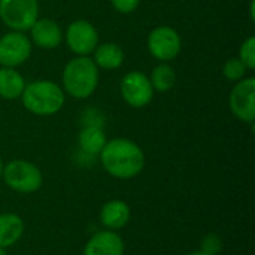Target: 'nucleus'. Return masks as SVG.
<instances>
[{
    "label": "nucleus",
    "mask_w": 255,
    "mask_h": 255,
    "mask_svg": "<svg viewBox=\"0 0 255 255\" xmlns=\"http://www.w3.org/2000/svg\"><path fill=\"white\" fill-rule=\"evenodd\" d=\"M37 18V0H0V19L9 30L27 31Z\"/></svg>",
    "instance_id": "39448f33"
},
{
    "label": "nucleus",
    "mask_w": 255,
    "mask_h": 255,
    "mask_svg": "<svg viewBox=\"0 0 255 255\" xmlns=\"http://www.w3.org/2000/svg\"><path fill=\"white\" fill-rule=\"evenodd\" d=\"M0 255H7V253H6V250H4V248H0Z\"/></svg>",
    "instance_id": "a878e982"
},
{
    "label": "nucleus",
    "mask_w": 255,
    "mask_h": 255,
    "mask_svg": "<svg viewBox=\"0 0 255 255\" xmlns=\"http://www.w3.org/2000/svg\"><path fill=\"white\" fill-rule=\"evenodd\" d=\"M148 78L151 81L154 91H160V93H166L172 90L176 84V72L169 63L157 64Z\"/></svg>",
    "instance_id": "a211bd4d"
},
{
    "label": "nucleus",
    "mask_w": 255,
    "mask_h": 255,
    "mask_svg": "<svg viewBox=\"0 0 255 255\" xmlns=\"http://www.w3.org/2000/svg\"><path fill=\"white\" fill-rule=\"evenodd\" d=\"M140 0H111L112 7L120 13H131L137 9Z\"/></svg>",
    "instance_id": "4be33fe9"
},
{
    "label": "nucleus",
    "mask_w": 255,
    "mask_h": 255,
    "mask_svg": "<svg viewBox=\"0 0 255 255\" xmlns=\"http://www.w3.org/2000/svg\"><path fill=\"white\" fill-rule=\"evenodd\" d=\"M63 90L67 96L76 100H85L94 94L99 85V67L90 57L69 60L61 75Z\"/></svg>",
    "instance_id": "7ed1b4c3"
},
{
    "label": "nucleus",
    "mask_w": 255,
    "mask_h": 255,
    "mask_svg": "<svg viewBox=\"0 0 255 255\" xmlns=\"http://www.w3.org/2000/svg\"><path fill=\"white\" fill-rule=\"evenodd\" d=\"M148 51L160 63L175 60L182 51V39L179 33L169 25H158L148 34Z\"/></svg>",
    "instance_id": "423d86ee"
},
{
    "label": "nucleus",
    "mask_w": 255,
    "mask_h": 255,
    "mask_svg": "<svg viewBox=\"0 0 255 255\" xmlns=\"http://www.w3.org/2000/svg\"><path fill=\"white\" fill-rule=\"evenodd\" d=\"M3 160H1V157H0V179H1V172H3Z\"/></svg>",
    "instance_id": "393cba45"
},
{
    "label": "nucleus",
    "mask_w": 255,
    "mask_h": 255,
    "mask_svg": "<svg viewBox=\"0 0 255 255\" xmlns=\"http://www.w3.org/2000/svg\"><path fill=\"white\" fill-rule=\"evenodd\" d=\"M21 102L27 112L37 117H51L64 108L66 93L54 81L36 79L25 84Z\"/></svg>",
    "instance_id": "f03ea898"
},
{
    "label": "nucleus",
    "mask_w": 255,
    "mask_h": 255,
    "mask_svg": "<svg viewBox=\"0 0 255 255\" xmlns=\"http://www.w3.org/2000/svg\"><path fill=\"white\" fill-rule=\"evenodd\" d=\"M108 142L103 127L96 126H82L79 134H78V145L79 149L85 155L96 157L102 152L105 143Z\"/></svg>",
    "instance_id": "f3484780"
},
{
    "label": "nucleus",
    "mask_w": 255,
    "mask_h": 255,
    "mask_svg": "<svg viewBox=\"0 0 255 255\" xmlns=\"http://www.w3.org/2000/svg\"><path fill=\"white\" fill-rule=\"evenodd\" d=\"M247 73H248L247 66L238 57L229 58L223 66V75L230 82H238V81L247 78Z\"/></svg>",
    "instance_id": "6ab92c4d"
},
{
    "label": "nucleus",
    "mask_w": 255,
    "mask_h": 255,
    "mask_svg": "<svg viewBox=\"0 0 255 255\" xmlns=\"http://www.w3.org/2000/svg\"><path fill=\"white\" fill-rule=\"evenodd\" d=\"M33 43L24 31L10 30L0 37V67H13L24 64L31 55Z\"/></svg>",
    "instance_id": "0eeeda50"
},
{
    "label": "nucleus",
    "mask_w": 255,
    "mask_h": 255,
    "mask_svg": "<svg viewBox=\"0 0 255 255\" xmlns=\"http://www.w3.org/2000/svg\"><path fill=\"white\" fill-rule=\"evenodd\" d=\"M123 100L136 109H142L152 102L154 88L148 75L140 70H131L124 75L120 85Z\"/></svg>",
    "instance_id": "6e6552de"
},
{
    "label": "nucleus",
    "mask_w": 255,
    "mask_h": 255,
    "mask_svg": "<svg viewBox=\"0 0 255 255\" xmlns=\"http://www.w3.org/2000/svg\"><path fill=\"white\" fill-rule=\"evenodd\" d=\"M223 250V241L218 235L215 233H209L206 235L203 239H202V244H200V251L203 253H208L211 255H218Z\"/></svg>",
    "instance_id": "412c9836"
},
{
    "label": "nucleus",
    "mask_w": 255,
    "mask_h": 255,
    "mask_svg": "<svg viewBox=\"0 0 255 255\" xmlns=\"http://www.w3.org/2000/svg\"><path fill=\"white\" fill-rule=\"evenodd\" d=\"M238 58L247 66L248 70H254L255 69V37L250 36L247 37L241 48H239V55Z\"/></svg>",
    "instance_id": "aec40b11"
},
{
    "label": "nucleus",
    "mask_w": 255,
    "mask_h": 255,
    "mask_svg": "<svg viewBox=\"0 0 255 255\" xmlns=\"http://www.w3.org/2000/svg\"><path fill=\"white\" fill-rule=\"evenodd\" d=\"M69 49L79 57H90L99 45V31L87 19L72 21L64 34Z\"/></svg>",
    "instance_id": "9d476101"
},
{
    "label": "nucleus",
    "mask_w": 255,
    "mask_h": 255,
    "mask_svg": "<svg viewBox=\"0 0 255 255\" xmlns=\"http://www.w3.org/2000/svg\"><path fill=\"white\" fill-rule=\"evenodd\" d=\"M1 179L4 185L18 194H33L43 185L42 170L31 161L16 158L3 166Z\"/></svg>",
    "instance_id": "20e7f679"
},
{
    "label": "nucleus",
    "mask_w": 255,
    "mask_h": 255,
    "mask_svg": "<svg viewBox=\"0 0 255 255\" xmlns=\"http://www.w3.org/2000/svg\"><path fill=\"white\" fill-rule=\"evenodd\" d=\"M130 218H131V209L128 203L121 199L108 200L100 208L99 212L100 224L106 230H112V232H120L121 229H124L130 223Z\"/></svg>",
    "instance_id": "ddd939ff"
},
{
    "label": "nucleus",
    "mask_w": 255,
    "mask_h": 255,
    "mask_svg": "<svg viewBox=\"0 0 255 255\" xmlns=\"http://www.w3.org/2000/svg\"><path fill=\"white\" fill-rule=\"evenodd\" d=\"M232 114L242 123L253 126L255 121V78L248 76L238 81L229 96Z\"/></svg>",
    "instance_id": "1a4fd4ad"
},
{
    "label": "nucleus",
    "mask_w": 255,
    "mask_h": 255,
    "mask_svg": "<svg viewBox=\"0 0 255 255\" xmlns=\"http://www.w3.org/2000/svg\"><path fill=\"white\" fill-rule=\"evenodd\" d=\"M93 55V61L96 63V66L105 70L120 69L124 63V51L118 43L114 42L99 43Z\"/></svg>",
    "instance_id": "2eb2a0df"
},
{
    "label": "nucleus",
    "mask_w": 255,
    "mask_h": 255,
    "mask_svg": "<svg viewBox=\"0 0 255 255\" xmlns=\"http://www.w3.org/2000/svg\"><path fill=\"white\" fill-rule=\"evenodd\" d=\"M124 239L118 232L100 230L94 233L84 245L82 255H124Z\"/></svg>",
    "instance_id": "9b49d317"
},
{
    "label": "nucleus",
    "mask_w": 255,
    "mask_h": 255,
    "mask_svg": "<svg viewBox=\"0 0 255 255\" xmlns=\"http://www.w3.org/2000/svg\"><path fill=\"white\" fill-rule=\"evenodd\" d=\"M28 31L31 43L40 49H55L64 39L61 27L51 18H37Z\"/></svg>",
    "instance_id": "f8f14e48"
},
{
    "label": "nucleus",
    "mask_w": 255,
    "mask_h": 255,
    "mask_svg": "<svg viewBox=\"0 0 255 255\" xmlns=\"http://www.w3.org/2000/svg\"><path fill=\"white\" fill-rule=\"evenodd\" d=\"M105 172L120 181H128L142 173L146 158L143 149L131 139L114 137L99 154Z\"/></svg>",
    "instance_id": "f257e3e1"
},
{
    "label": "nucleus",
    "mask_w": 255,
    "mask_h": 255,
    "mask_svg": "<svg viewBox=\"0 0 255 255\" xmlns=\"http://www.w3.org/2000/svg\"><path fill=\"white\" fill-rule=\"evenodd\" d=\"M82 126H96L103 127V115L96 109H88L82 115Z\"/></svg>",
    "instance_id": "5701e85b"
},
{
    "label": "nucleus",
    "mask_w": 255,
    "mask_h": 255,
    "mask_svg": "<svg viewBox=\"0 0 255 255\" xmlns=\"http://www.w3.org/2000/svg\"><path fill=\"white\" fill-rule=\"evenodd\" d=\"M184 255H211V254H208V253H203V251H193V253H187V254H184Z\"/></svg>",
    "instance_id": "b1692460"
},
{
    "label": "nucleus",
    "mask_w": 255,
    "mask_h": 255,
    "mask_svg": "<svg viewBox=\"0 0 255 255\" xmlns=\"http://www.w3.org/2000/svg\"><path fill=\"white\" fill-rule=\"evenodd\" d=\"M24 229V220L19 215L13 212L0 214V248L13 247L22 238Z\"/></svg>",
    "instance_id": "4468645a"
},
{
    "label": "nucleus",
    "mask_w": 255,
    "mask_h": 255,
    "mask_svg": "<svg viewBox=\"0 0 255 255\" xmlns=\"http://www.w3.org/2000/svg\"><path fill=\"white\" fill-rule=\"evenodd\" d=\"M24 76L13 67H0V99L16 100L25 88Z\"/></svg>",
    "instance_id": "dca6fc26"
}]
</instances>
